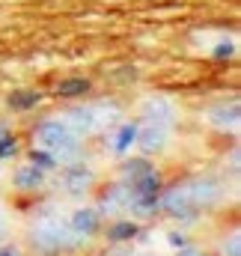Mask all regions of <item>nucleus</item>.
Masks as SVG:
<instances>
[{
    "label": "nucleus",
    "mask_w": 241,
    "mask_h": 256,
    "mask_svg": "<svg viewBox=\"0 0 241 256\" xmlns=\"http://www.w3.org/2000/svg\"><path fill=\"white\" fill-rule=\"evenodd\" d=\"M86 90H90V84L80 80V78H74L72 84H62L60 86V96H78V92H86Z\"/></svg>",
    "instance_id": "f257e3e1"
},
{
    "label": "nucleus",
    "mask_w": 241,
    "mask_h": 256,
    "mask_svg": "<svg viewBox=\"0 0 241 256\" xmlns=\"http://www.w3.org/2000/svg\"><path fill=\"white\" fill-rule=\"evenodd\" d=\"M131 140H134V128H125V131L120 134V149H125Z\"/></svg>",
    "instance_id": "f03ea898"
}]
</instances>
